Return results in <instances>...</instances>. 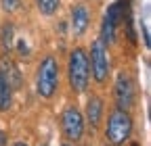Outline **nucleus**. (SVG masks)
<instances>
[{
    "mask_svg": "<svg viewBox=\"0 0 151 146\" xmlns=\"http://www.w3.org/2000/svg\"><path fill=\"white\" fill-rule=\"evenodd\" d=\"M67 79L69 88L73 92H86L90 84V63H88V52L84 48H73L69 52L67 61Z\"/></svg>",
    "mask_w": 151,
    "mask_h": 146,
    "instance_id": "nucleus-1",
    "label": "nucleus"
},
{
    "mask_svg": "<svg viewBox=\"0 0 151 146\" xmlns=\"http://www.w3.org/2000/svg\"><path fill=\"white\" fill-rule=\"evenodd\" d=\"M59 88V63L52 54L44 57L36 71V92L42 98H52Z\"/></svg>",
    "mask_w": 151,
    "mask_h": 146,
    "instance_id": "nucleus-2",
    "label": "nucleus"
},
{
    "mask_svg": "<svg viewBox=\"0 0 151 146\" xmlns=\"http://www.w3.org/2000/svg\"><path fill=\"white\" fill-rule=\"evenodd\" d=\"M132 134V117L124 108H113L107 117V125H105V138L111 146H122L124 142H128Z\"/></svg>",
    "mask_w": 151,
    "mask_h": 146,
    "instance_id": "nucleus-3",
    "label": "nucleus"
},
{
    "mask_svg": "<svg viewBox=\"0 0 151 146\" xmlns=\"http://www.w3.org/2000/svg\"><path fill=\"white\" fill-rule=\"evenodd\" d=\"M88 63H90V73L97 84H105L109 79V71H111V63H109V54H107V46L101 40H94L90 46V54H88Z\"/></svg>",
    "mask_w": 151,
    "mask_h": 146,
    "instance_id": "nucleus-4",
    "label": "nucleus"
},
{
    "mask_svg": "<svg viewBox=\"0 0 151 146\" xmlns=\"http://www.w3.org/2000/svg\"><path fill=\"white\" fill-rule=\"evenodd\" d=\"M124 15H126V6L122 0H118V2H113L105 15H103V23H101V42L105 46H111L113 42H116V31H118V25L124 21Z\"/></svg>",
    "mask_w": 151,
    "mask_h": 146,
    "instance_id": "nucleus-5",
    "label": "nucleus"
},
{
    "mask_svg": "<svg viewBox=\"0 0 151 146\" xmlns=\"http://www.w3.org/2000/svg\"><path fill=\"white\" fill-rule=\"evenodd\" d=\"M61 130L67 142H80L84 136V115L78 106H65L61 113Z\"/></svg>",
    "mask_w": 151,
    "mask_h": 146,
    "instance_id": "nucleus-6",
    "label": "nucleus"
},
{
    "mask_svg": "<svg viewBox=\"0 0 151 146\" xmlns=\"http://www.w3.org/2000/svg\"><path fill=\"white\" fill-rule=\"evenodd\" d=\"M113 96H116V106L118 108L130 111L132 104H134V84H132V77L126 71H120L116 75V82H113Z\"/></svg>",
    "mask_w": 151,
    "mask_h": 146,
    "instance_id": "nucleus-7",
    "label": "nucleus"
},
{
    "mask_svg": "<svg viewBox=\"0 0 151 146\" xmlns=\"http://www.w3.org/2000/svg\"><path fill=\"white\" fill-rule=\"evenodd\" d=\"M0 79L6 82V84L11 86L13 92H17V90L23 86V75H21V71H19L17 63L9 57V54H2V57H0Z\"/></svg>",
    "mask_w": 151,
    "mask_h": 146,
    "instance_id": "nucleus-8",
    "label": "nucleus"
},
{
    "mask_svg": "<svg viewBox=\"0 0 151 146\" xmlns=\"http://www.w3.org/2000/svg\"><path fill=\"white\" fill-rule=\"evenodd\" d=\"M69 23H71V33L76 38H82L88 29V23H90V9L84 2L73 4L69 11Z\"/></svg>",
    "mask_w": 151,
    "mask_h": 146,
    "instance_id": "nucleus-9",
    "label": "nucleus"
},
{
    "mask_svg": "<svg viewBox=\"0 0 151 146\" xmlns=\"http://www.w3.org/2000/svg\"><path fill=\"white\" fill-rule=\"evenodd\" d=\"M84 113H86L88 125L92 127V130H97V127L101 125V121H103V100H101L97 94H90V98L86 100Z\"/></svg>",
    "mask_w": 151,
    "mask_h": 146,
    "instance_id": "nucleus-10",
    "label": "nucleus"
},
{
    "mask_svg": "<svg viewBox=\"0 0 151 146\" xmlns=\"http://www.w3.org/2000/svg\"><path fill=\"white\" fill-rule=\"evenodd\" d=\"M13 38H15V27L11 21H4L2 27H0V44H2L4 52H9L13 48Z\"/></svg>",
    "mask_w": 151,
    "mask_h": 146,
    "instance_id": "nucleus-11",
    "label": "nucleus"
},
{
    "mask_svg": "<svg viewBox=\"0 0 151 146\" xmlns=\"http://www.w3.org/2000/svg\"><path fill=\"white\" fill-rule=\"evenodd\" d=\"M13 88L0 79V111H9V108L13 106Z\"/></svg>",
    "mask_w": 151,
    "mask_h": 146,
    "instance_id": "nucleus-12",
    "label": "nucleus"
},
{
    "mask_svg": "<svg viewBox=\"0 0 151 146\" xmlns=\"http://www.w3.org/2000/svg\"><path fill=\"white\" fill-rule=\"evenodd\" d=\"M36 6L44 17H52L61 6V0H36Z\"/></svg>",
    "mask_w": 151,
    "mask_h": 146,
    "instance_id": "nucleus-13",
    "label": "nucleus"
},
{
    "mask_svg": "<svg viewBox=\"0 0 151 146\" xmlns=\"http://www.w3.org/2000/svg\"><path fill=\"white\" fill-rule=\"evenodd\" d=\"M4 13H17L19 9L23 6V0H0Z\"/></svg>",
    "mask_w": 151,
    "mask_h": 146,
    "instance_id": "nucleus-14",
    "label": "nucleus"
},
{
    "mask_svg": "<svg viewBox=\"0 0 151 146\" xmlns=\"http://www.w3.org/2000/svg\"><path fill=\"white\" fill-rule=\"evenodd\" d=\"M6 142H9V134L0 127V146H6Z\"/></svg>",
    "mask_w": 151,
    "mask_h": 146,
    "instance_id": "nucleus-15",
    "label": "nucleus"
},
{
    "mask_svg": "<svg viewBox=\"0 0 151 146\" xmlns=\"http://www.w3.org/2000/svg\"><path fill=\"white\" fill-rule=\"evenodd\" d=\"M17 46H19V52H21V54H27V52H29V48H25L27 44H25L23 40H19V42H17Z\"/></svg>",
    "mask_w": 151,
    "mask_h": 146,
    "instance_id": "nucleus-16",
    "label": "nucleus"
},
{
    "mask_svg": "<svg viewBox=\"0 0 151 146\" xmlns=\"http://www.w3.org/2000/svg\"><path fill=\"white\" fill-rule=\"evenodd\" d=\"M13 146H27V144H25V142H15Z\"/></svg>",
    "mask_w": 151,
    "mask_h": 146,
    "instance_id": "nucleus-17",
    "label": "nucleus"
},
{
    "mask_svg": "<svg viewBox=\"0 0 151 146\" xmlns=\"http://www.w3.org/2000/svg\"><path fill=\"white\" fill-rule=\"evenodd\" d=\"M61 146H73V142H65V144H61Z\"/></svg>",
    "mask_w": 151,
    "mask_h": 146,
    "instance_id": "nucleus-18",
    "label": "nucleus"
},
{
    "mask_svg": "<svg viewBox=\"0 0 151 146\" xmlns=\"http://www.w3.org/2000/svg\"><path fill=\"white\" fill-rule=\"evenodd\" d=\"M130 146H141V144H139V142H132V144H130Z\"/></svg>",
    "mask_w": 151,
    "mask_h": 146,
    "instance_id": "nucleus-19",
    "label": "nucleus"
},
{
    "mask_svg": "<svg viewBox=\"0 0 151 146\" xmlns=\"http://www.w3.org/2000/svg\"><path fill=\"white\" fill-rule=\"evenodd\" d=\"M40 146H46V144H40Z\"/></svg>",
    "mask_w": 151,
    "mask_h": 146,
    "instance_id": "nucleus-20",
    "label": "nucleus"
}]
</instances>
